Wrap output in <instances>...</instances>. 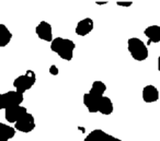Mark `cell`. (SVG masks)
<instances>
[{
  "label": "cell",
  "instance_id": "cell-1",
  "mask_svg": "<svg viewBox=\"0 0 160 141\" xmlns=\"http://www.w3.org/2000/svg\"><path fill=\"white\" fill-rule=\"evenodd\" d=\"M76 44L73 41L64 37H55L51 43V51L57 54L62 60L70 61L73 57Z\"/></svg>",
  "mask_w": 160,
  "mask_h": 141
},
{
  "label": "cell",
  "instance_id": "cell-2",
  "mask_svg": "<svg viewBox=\"0 0 160 141\" xmlns=\"http://www.w3.org/2000/svg\"><path fill=\"white\" fill-rule=\"evenodd\" d=\"M127 51L136 61H145L149 56L147 45L138 37H131L127 41Z\"/></svg>",
  "mask_w": 160,
  "mask_h": 141
},
{
  "label": "cell",
  "instance_id": "cell-3",
  "mask_svg": "<svg viewBox=\"0 0 160 141\" xmlns=\"http://www.w3.org/2000/svg\"><path fill=\"white\" fill-rule=\"evenodd\" d=\"M36 82V75L33 70H27L24 75L17 77L13 81V88L17 92L24 94L28 90L32 89Z\"/></svg>",
  "mask_w": 160,
  "mask_h": 141
},
{
  "label": "cell",
  "instance_id": "cell-4",
  "mask_svg": "<svg viewBox=\"0 0 160 141\" xmlns=\"http://www.w3.org/2000/svg\"><path fill=\"white\" fill-rule=\"evenodd\" d=\"M1 101H2L3 109L13 106H20L24 101V94H21L17 91H9L1 94Z\"/></svg>",
  "mask_w": 160,
  "mask_h": 141
},
{
  "label": "cell",
  "instance_id": "cell-5",
  "mask_svg": "<svg viewBox=\"0 0 160 141\" xmlns=\"http://www.w3.org/2000/svg\"><path fill=\"white\" fill-rule=\"evenodd\" d=\"M35 127H36L35 119H34V116L31 113H27L22 118L19 119V120L14 124V129H16L17 131L23 132V134L32 132L35 129Z\"/></svg>",
  "mask_w": 160,
  "mask_h": 141
},
{
  "label": "cell",
  "instance_id": "cell-6",
  "mask_svg": "<svg viewBox=\"0 0 160 141\" xmlns=\"http://www.w3.org/2000/svg\"><path fill=\"white\" fill-rule=\"evenodd\" d=\"M28 113V109L24 106H13L5 109V118L9 124H16Z\"/></svg>",
  "mask_w": 160,
  "mask_h": 141
},
{
  "label": "cell",
  "instance_id": "cell-7",
  "mask_svg": "<svg viewBox=\"0 0 160 141\" xmlns=\"http://www.w3.org/2000/svg\"><path fill=\"white\" fill-rule=\"evenodd\" d=\"M35 33L38 35V37L45 42L52 43V41L54 40L53 37V29L52 25L46 21H41L35 27Z\"/></svg>",
  "mask_w": 160,
  "mask_h": 141
},
{
  "label": "cell",
  "instance_id": "cell-8",
  "mask_svg": "<svg viewBox=\"0 0 160 141\" xmlns=\"http://www.w3.org/2000/svg\"><path fill=\"white\" fill-rule=\"evenodd\" d=\"M82 141H123L116 137L109 134L102 129H94L87 134Z\"/></svg>",
  "mask_w": 160,
  "mask_h": 141
},
{
  "label": "cell",
  "instance_id": "cell-9",
  "mask_svg": "<svg viewBox=\"0 0 160 141\" xmlns=\"http://www.w3.org/2000/svg\"><path fill=\"white\" fill-rule=\"evenodd\" d=\"M93 27H94L93 20L91 18H85L77 23L75 29V33L76 35L83 37V36H87L88 34L91 33L93 31Z\"/></svg>",
  "mask_w": 160,
  "mask_h": 141
},
{
  "label": "cell",
  "instance_id": "cell-10",
  "mask_svg": "<svg viewBox=\"0 0 160 141\" xmlns=\"http://www.w3.org/2000/svg\"><path fill=\"white\" fill-rule=\"evenodd\" d=\"M142 101L145 103H155L159 100V91L152 84H148V85L144 86L142 91Z\"/></svg>",
  "mask_w": 160,
  "mask_h": 141
},
{
  "label": "cell",
  "instance_id": "cell-11",
  "mask_svg": "<svg viewBox=\"0 0 160 141\" xmlns=\"http://www.w3.org/2000/svg\"><path fill=\"white\" fill-rule=\"evenodd\" d=\"M144 34L148 38V44L160 43V27L159 25H149L145 29Z\"/></svg>",
  "mask_w": 160,
  "mask_h": 141
},
{
  "label": "cell",
  "instance_id": "cell-12",
  "mask_svg": "<svg viewBox=\"0 0 160 141\" xmlns=\"http://www.w3.org/2000/svg\"><path fill=\"white\" fill-rule=\"evenodd\" d=\"M102 97H96L92 96L89 93H85L82 96V102L83 105L87 107L88 112L91 113V114H94V113H98V105Z\"/></svg>",
  "mask_w": 160,
  "mask_h": 141
},
{
  "label": "cell",
  "instance_id": "cell-13",
  "mask_svg": "<svg viewBox=\"0 0 160 141\" xmlns=\"http://www.w3.org/2000/svg\"><path fill=\"white\" fill-rule=\"evenodd\" d=\"M113 110H114V105L112 100L108 96H103L100 100V102H99L98 113L104 115V116H109V115H111L113 113Z\"/></svg>",
  "mask_w": 160,
  "mask_h": 141
},
{
  "label": "cell",
  "instance_id": "cell-14",
  "mask_svg": "<svg viewBox=\"0 0 160 141\" xmlns=\"http://www.w3.org/2000/svg\"><path fill=\"white\" fill-rule=\"evenodd\" d=\"M17 130L14 127L7 124L0 123V141H9L10 139L14 138Z\"/></svg>",
  "mask_w": 160,
  "mask_h": 141
},
{
  "label": "cell",
  "instance_id": "cell-15",
  "mask_svg": "<svg viewBox=\"0 0 160 141\" xmlns=\"http://www.w3.org/2000/svg\"><path fill=\"white\" fill-rule=\"evenodd\" d=\"M107 91V85H105L104 82L102 81H94L91 85V89L88 93L91 94L92 96L96 97H103L104 96V93Z\"/></svg>",
  "mask_w": 160,
  "mask_h": 141
},
{
  "label": "cell",
  "instance_id": "cell-16",
  "mask_svg": "<svg viewBox=\"0 0 160 141\" xmlns=\"http://www.w3.org/2000/svg\"><path fill=\"white\" fill-rule=\"evenodd\" d=\"M12 40V33L7 25L0 23V47H6Z\"/></svg>",
  "mask_w": 160,
  "mask_h": 141
},
{
  "label": "cell",
  "instance_id": "cell-17",
  "mask_svg": "<svg viewBox=\"0 0 160 141\" xmlns=\"http://www.w3.org/2000/svg\"><path fill=\"white\" fill-rule=\"evenodd\" d=\"M48 71L52 75H58V73H59V69H58V67L56 66V65H52V66L49 67Z\"/></svg>",
  "mask_w": 160,
  "mask_h": 141
},
{
  "label": "cell",
  "instance_id": "cell-18",
  "mask_svg": "<svg viewBox=\"0 0 160 141\" xmlns=\"http://www.w3.org/2000/svg\"><path fill=\"white\" fill-rule=\"evenodd\" d=\"M116 5H118V7L128 8L133 5V1H116Z\"/></svg>",
  "mask_w": 160,
  "mask_h": 141
},
{
  "label": "cell",
  "instance_id": "cell-19",
  "mask_svg": "<svg viewBox=\"0 0 160 141\" xmlns=\"http://www.w3.org/2000/svg\"><path fill=\"white\" fill-rule=\"evenodd\" d=\"M109 1H96V5L98 6H103V5H108Z\"/></svg>",
  "mask_w": 160,
  "mask_h": 141
},
{
  "label": "cell",
  "instance_id": "cell-20",
  "mask_svg": "<svg viewBox=\"0 0 160 141\" xmlns=\"http://www.w3.org/2000/svg\"><path fill=\"white\" fill-rule=\"evenodd\" d=\"M157 68H158V71H159V73H160V55L157 59Z\"/></svg>",
  "mask_w": 160,
  "mask_h": 141
}]
</instances>
